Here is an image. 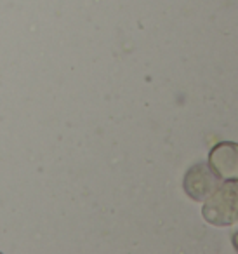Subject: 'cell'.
<instances>
[{
    "instance_id": "1",
    "label": "cell",
    "mask_w": 238,
    "mask_h": 254,
    "mask_svg": "<svg viewBox=\"0 0 238 254\" xmlns=\"http://www.w3.org/2000/svg\"><path fill=\"white\" fill-rule=\"evenodd\" d=\"M203 218L216 226L238 221V180H230L214 188L203 205Z\"/></svg>"
},
{
    "instance_id": "2",
    "label": "cell",
    "mask_w": 238,
    "mask_h": 254,
    "mask_svg": "<svg viewBox=\"0 0 238 254\" xmlns=\"http://www.w3.org/2000/svg\"><path fill=\"white\" fill-rule=\"evenodd\" d=\"M216 187L217 174L207 164H196L184 176V190L195 200H205Z\"/></svg>"
},
{
    "instance_id": "3",
    "label": "cell",
    "mask_w": 238,
    "mask_h": 254,
    "mask_svg": "<svg viewBox=\"0 0 238 254\" xmlns=\"http://www.w3.org/2000/svg\"><path fill=\"white\" fill-rule=\"evenodd\" d=\"M209 166L224 180H238V145L235 143H219L214 146L209 157Z\"/></svg>"
}]
</instances>
